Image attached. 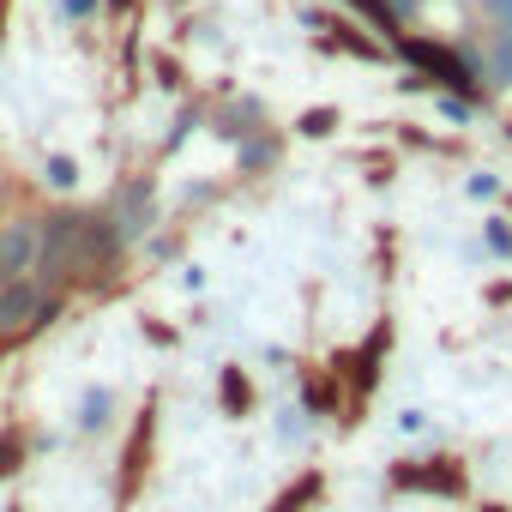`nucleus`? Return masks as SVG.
Segmentation results:
<instances>
[{
    "label": "nucleus",
    "mask_w": 512,
    "mask_h": 512,
    "mask_svg": "<svg viewBox=\"0 0 512 512\" xmlns=\"http://www.w3.org/2000/svg\"><path fill=\"white\" fill-rule=\"evenodd\" d=\"M482 13L494 19V31H500V37H512V0H482Z\"/></svg>",
    "instance_id": "nucleus-9"
},
{
    "label": "nucleus",
    "mask_w": 512,
    "mask_h": 512,
    "mask_svg": "<svg viewBox=\"0 0 512 512\" xmlns=\"http://www.w3.org/2000/svg\"><path fill=\"white\" fill-rule=\"evenodd\" d=\"M398 49H404V55H410V61H416V67H422L434 85H446V91H464V97L476 91V67H470V61H458L452 49H440V43H428V37H404Z\"/></svg>",
    "instance_id": "nucleus-1"
},
{
    "label": "nucleus",
    "mask_w": 512,
    "mask_h": 512,
    "mask_svg": "<svg viewBox=\"0 0 512 512\" xmlns=\"http://www.w3.org/2000/svg\"><path fill=\"white\" fill-rule=\"evenodd\" d=\"M79 422H85V428H103V422H109V392H91V398H85V416H79Z\"/></svg>",
    "instance_id": "nucleus-8"
},
{
    "label": "nucleus",
    "mask_w": 512,
    "mask_h": 512,
    "mask_svg": "<svg viewBox=\"0 0 512 512\" xmlns=\"http://www.w3.org/2000/svg\"><path fill=\"white\" fill-rule=\"evenodd\" d=\"M13 470H19V434L0 446V476H13Z\"/></svg>",
    "instance_id": "nucleus-12"
},
{
    "label": "nucleus",
    "mask_w": 512,
    "mask_h": 512,
    "mask_svg": "<svg viewBox=\"0 0 512 512\" xmlns=\"http://www.w3.org/2000/svg\"><path fill=\"white\" fill-rule=\"evenodd\" d=\"M392 13H398V19H410V13H416V0H392Z\"/></svg>",
    "instance_id": "nucleus-15"
},
{
    "label": "nucleus",
    "mask_w": 512,
    "mask_h": 512,
    "mask_svg": "<svg viewBox=\"0 0 512 512\" xmlns=\"http://www.w3.org/2000/svg\"><path fill=\"white\" fill-rule=\"evenodd\" d=\"M37 302H43V296H37V284H19V278H13V284H7V296H0V332L25 326V320L37 314Z\"/></svg>",
    "instance_id": "nucleus-3"
},
{
    "label": "nucleus",
    "mask_w": 512,
    "mask_h": 512,
    "mask_svg": "<svg viewBox=\"0 0 512 512\" xmlns=\"http://www.w3.org/2000/svg\"><path fill=\"white\" fill-rule=\"evenodd\" d=\"M61 7H67L73 19H85V13H97V0H61Z\"/></svg>",
    "instance_id": "nucleus-14"
},
{
    "label": "nucleus",
    "mask_w": 512,
    "mask_h": 512,
    "mask_svg": "<svg viewBox=\"0 0 512 512\" xmlns=\"http://www.w3.org/2000/svg\"><path fill=\"white\" fill-rule=\"evenodd\" d=\"M247 398H253V392H247V380L229 368V374H223V404H229V410H247Z\"/></svg>",
    "instance_id": "nucleus-7"
},
{
    "label": "nucleus",
    "mask_w": 512,
    "mask_h": 512,
    "mask_svg": "<svg viewBox=\"0 0 512 512\" xmlns=\"http://www.w3.org/2000/svg\"><path fill=\"white\" fill-rule=\"evenodd\" d=\"M43 175H49L61 193H67V187H79V163H73V157H49V169H43Z\"/></svg>",
    "instance_id": "nucleus-6"
},
{
    "label": "nucleus",
    "mask_w": 512,
    "mask_h": 512,
    "mask_svg": "<svg viewBox=\"0 0 512 512\" xmlns=\"http://www.w3.org/2000/svg\"><path fill=\"white\" fill-rule=\"evenodd\" d=\"M470 193H476V199H494V193H500V181H494V175H470Z\"/></svg>",
    "instance_id": "nucleus-13"
},
{
    "label": "nucleus",
    "mask_w": 512,
    "mask_h": 512,
    "mask_svg": "<svg viewBox=\"0 0 512 512\" xmlns=\"http://www.w3.org/2000/svg\"><path fill=\"white\" fill-rule=\"evenodd\" d=\"M488 73H494V85H512V37H500L488 49Z\"/></svg>",
    "instance_id": "nucleus-5"
},
{
    "label": "nucleus",
    "mask_w": 512,
    "mask_h": 512,
    "mask_svg": "<svg viewBox=\"0 0 512 512\" xmlns=\"http://www.w3.org/2000/svg\"><path fill=\"white\" fill-rule=\"evenodd\" d=\"M392 482H398V488H440V494H458V488H464L458 470H398Z\"/></svg>",
    "instance_id": "nucleus-4"
},
{
    "label": "nucleus",
    "mask_w": 512,
    "mask_h": 512,
    "mask_svg": "<svg viewBox=\"0 0 512 512\" xmlns=\"http://www.w3.org/2000/svg\"><path fill=\"white\" fill-rule=\"evenodd\" d=\"M332 121H338V115H332V109H314V115H308V121H302V133H332Z\"/></svg>",
    "instance_id": "nucleus-10"
},
{
    "label": "nucleus",
    "mask_w": 512,
    "mask_h": 512,
    "mask_svg": "<svg viewBox=\"0 0 512 512\" xmlns=\"http://www.w3.org/2000/svg\"><path fill=\"white\" fill-rule=\"evenodd\" d=\"M488 247H494V253H512V229H506V223H488Z\"/></svg>",
    "instance_id": "nucleus-11"
},
{
    "label": "nucleus",
    "mask_w": 512,
    "mask_h": 512,
    "mask_svg": "<svg viewBox=\"0 0 512 512\" xmlns=\"http://www.w3.org/2000/svg\"><path fill=\"white\" fill-rule=\"evenodd\" d=\"M37 247H43V235L31 223H7V229H0V284H13V278L31 272V253Z\"/></svg>",
    "instance_id": "nucleus-2"
}]
</instances>
